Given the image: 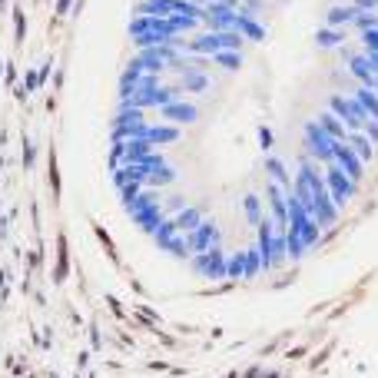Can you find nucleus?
<instances>
[{"label": "nucleus", "mask_w": 378, "mask_h": 378, "mask_svg": "<svg viewBox=\"0 0 378 378\" xmlns=\"http://www.w3.org/2000/svg\"><path fill=\"white\" fill-rule=\"evenodd\" d=\"M107 170L192 279L296 269L378 179V0H136Z\"/></svg>", "instance_id": "nucleus-1"}]
</instances>
